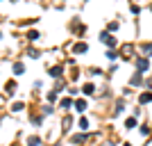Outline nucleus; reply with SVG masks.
I'll use <instances>...</instances> for the list:
<instances>
[{
	"mask_svg": "<svg viewBox=\"0 0 152 146\" xmlns=\"http://www.w3.org/2000/svg\"><path fill=\"white\" fill-rule=\"evenodd\" d=\"M27 144H30V146H37V144H39V137H30V139H27Z\"/></svg>",
	"mask_w": 152,
	"mask_h": 146,
	"instance_id": "nucleus-11",
	"label": "nucleus"
},
{
	"mask_svg": "<svg viewBox=\"0 0 152 146\" xmlns=\"http://www.w3.org/2000/svg\"><path fill=\"white\" fill-rule=\"evenodd\" d=\"M70 105H73V101H70V98H61V107H64V110L70 107Z\"/></svg>",
	"mask_w": 152,
	"mask_h": 146,
	"instance_id": "nucleus-6",
	"label": "nucleus"
},
{
	"mask_svg": "<svg viewBox=\"0 0 152 146\" xmlns=\"http://www.w3.org/2000/svg\"><path fill=\"white\" fill-rule=\"evenodd\" d=\"M80 128H82V130H86V128H89V121L84 119V116H82V119H80Z\"/></svg>",
	"mask_w": 152,
	"mask_h": 146,
	"instance_id": "nucleus-8",
	"label": "nucleus"
},
{
	"mask_svg": "<svg viewBox=\"0 0 152 146\" xmlns=\"http://www.w3.org/2000/svg\"><path fill=\"white\" fill-rule=\"evenodd\" d=\"M139 101H141V103H150V101H152V91H145V94H141Z\"/></svg>",
	"mask_w": 152,
	"mask_h": 146,
	"instance_id": "nucleus-3",
	"label": "nucleus"
},
{
	"mask_svg": "<svg viewBox=\"0 0 152 146\" xmlns=\"http://www.w3.org/2000/svg\"><path fill=\"white\" fill-rule=\"evenodd\" d=\"M73 142H75V144H80V142H84V135H75V137H73Z\"/></svg>",
	"mask_w": 152,
	"mask_h": 146,
	"instance_id": "nucleus-15",
	"label": "nucleus"
},
{
	"mask_svg": "<svg viewBox=\"0 0 152 146\" xmlns=\"http://www.w3.org/2000/svg\"><path fill=\"white\" fill-rule=\"evenodd\" d=\"M75 53H86V44H77L75 46Z\"/></svg>",
	"mask_w": 152,
	"mask_h": 146,
	"instance_id": "nucleus-7",
	"label": "nucleus"
},
{
	"mask_svg": "<svg viewBox=\"0 0 152 146\" xmlns=\"http://www.w3.org/2000/svg\"><path fill=\"white\" fill-rule=\"evenodd\" d=\"M123 146H132V144H123Z\"/></svg>",
	"mask_w": 152,
	"mask_h": 146,
	"instance_id": "nucleus-17",
	"label": "nucleus"
},
{
	"mask_svg": "<svg viewBox=\"0 0 152 146\" xmlns=\"http://www.w3.org/2000/svg\"><path fill=\"white\" fill-rule=\"evenodd\" d=\"M75 107L80 110V112H82V110H86V101H82V98H80V101H75Z\"/></svg>",
	"mask_w": 152,
	"mask_h": 146,
	"instance_id": "nucleus-4",
	"label": "nucleus"
},
{
	"mask_svg": "<svg viewBox=\"0 0 152 146\" xmlns=\"http://www.w3.org/2000/svg\"><path fill=\"white\" fill-rule=\"evenodd\" d=\"M14 73H23V64H14Z\"/></svg>",
	"mask_w": 152,
	"mask_h": 146,
	"instance_id": "nucleus-12",
	"label": "nucleus"
},
{
	"mask_svg": "<svg viewBox=\"0 0 152 146\" xmlns=\"http://www.w3.org/2000/svg\"><path fill=\"white\" fill-rule=\"evenodd\" d=\"M14 87H16V84H14V82H7V84H5V89H7V91H9V94H14Z\"/></svg>",
	"mask_w": 152,
	"mask_h": 146,
	"instance_id": "nucleus-10",
	"label": "nucleus"
},
{
	"mask_svg": "<svg viewBox=\"0 0 152 146\" xmlns=\"http://www.w3.org/2000/svg\"><path fill=\"white\" fill-rule=\"evenodd\" d=\"M100 39H102V41H104V44H107V46H116V39L111 37L109 32H102V34H100Z\"/></svg>",
	"mask_w": 152,
	"mask_h": 146,
	"instance_id": "nucleus-1",
	"label": "nucleus"
},
{
	"mask_svg": "<svg viewBox=\"0 0 152 146\" xmlns=\"http://www.w3.org/2000/svg\"><path fill=\"white\" fill-rule=\"evenodd\" d=\"M27 39H30V41H37L39 34H37V32H27Z\"/></svg>",
	"mask_w": 152,
	"mask_h": 146,
	"instance_id": "nucleus-9",
	"label": "nucleus"
},
{
	"mask_svg": "<svg viewBox=\"0 0 152 146\" xmlns=\"http://www.w3.org/2000/svg\"><path fill=\"white\" fill-rule=\"evenodd\" d=\"M136 69H139V71H148V59L145 57L136 59Z\"/></svg>",
	"mask_w": 152,
	"mask_h": 146,
	"instance_id": "nucleus-2",
	"label": "nucleus"
},
{
	"mask_svg": "<svg viewBox=\"0 0 152 146\" xmlns=\"http://www.w3.org/2000/svg\"><path fill=\"white\" fill-rule=\"evenodd\" d=\"M50 76H52V78H57V76H61V66H55V69L50 71Z\"/></svg>",
	"mask_w": 152,
	"mask_h": 146,
	"instance_id": "nucleus-5",
	"label": "nucleus"
},
{
	"mask_svg": "<svg viewBox=\"0 0 152 146\" xmlns=\"http://www.w3.org/2000/svg\"><path fill=\"white\" fill-rule=\"evenodd\" d=\"M125 126H127V128H134V126H136V119H127Z\"/></svg>",
	"mask_w": 152,
	"mask_h": 146,
	"instance_id": "nucleus-14",
	"label": "nucleus"
},
{
	"mask_svg": "<svg viewBox=\"0 0 152 146\" xmlns=\"http://www.w3.org/2000/svg\"><path fill=\"white\" fill-rule=\"evenodd\" d=\"M84 94H93V84H84Z\"/></svg>",
	"mask_w": 152,
	"mask_h": 146,
	"instance_id": "nucleus-13",
	"label": "nucleus"
},
{
	"mask_svg": "<svg viewBox=\"0 0 152 146\" xmlns=\"http://www.w3.org/2000/svg\"><path fill=\"white\" fill-rule=\"evenodd\" d=\"M143 50H145V53H148V55H152V44H148V46H145V48H143Z\"/></svg>",
	"mask_w": 152,
	"mask_h": 146,
	"instance_id": "nucleus-16",
	"label": "nucleus"
}]
</instances>
